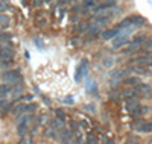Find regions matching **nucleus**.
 Masks as SVG:
<instances>
[{
  "instance_id": "1",
  "label": "nucleus",
  "mask_w": 152,
  "mask_h": 144,
  "mask_svg": "<svg viewBox=\"0 0 152 144\" xmlns=\"http://www.w3.org/2000/svg\"><path fill=\"white\" fill-rule=\"evenodd\" d=\"M0 79H2V82H6V84L14 85V84L23 81L21 70H20V68H9V70H5L2 74H0Z\"/></svg>"
},
{
  "instance_id": "2",
  "label": "nucleus",
  "mask_w": 152,
  "mask_h": 144,
  "mask_svg": "<svg viewBox=\"0 0 152 144\" xmlns=\"http://www.w3.org/2000/svg\"><path fill=\"white\" fill-rule=\"evenodd\" d=\"M15 58V52H14V46L9 44L8 41L0 44V59H6V61H14Z\"/></svg>"
},
{
  "instance_id": "3",
  "label": "nucleus",
  "mask_w": 152,
  "mask_h": 144,
  "mask_svg": "<svg viewBox=\"0 0 152 144\" xmlns=\"http://www.w3.org/2000/svg\"><path fill=\"white\" fill-rule=\"evenodd\" d=\"M122 31L117 28H110V29H104V31H100V35H99V38H100V41H111L113 38H116L119 33H120Z\"/></svg>"
},
{
  "instance_id": "4",
  "label": "nucleus",
  "mask_w": 152,
  "mask_h": 144,
  "mask_svg": "<svg viewBox=\"0 0 152 144\" xmlns=\"http://www.w3.org/2000/svg\"><path fill=\"white\" fill-rule=\"evenodd\" d=\"M113 49H122V47H125V46H129V43H131V40L128 38V33H123V35H117L116 38H113Z\"/></svg>"
},
{
  "instance_id": "5",
  "label": "nucleus",
  "mask_w": 152,
  "mask_h": 144,
  "mask_svg": "<svg viewBox=\"0 0 152 144\" xmlns=\"http://www.w3.org/2000/svg\"><path fill=\"white\" fill-rule=\"evenodd\" d=\"M58 137H61V138H59V141H61V143H72V141H73V138H72V137H73V130L61 127V129H59Z\"/></svg>"
},
{
  "instance_id": "6",
  "label": "nucleus",
  "mask_w": 152,
  "mask_h": 144,
  "mask_svg": "<svg viewBox=\"0 0 152 144\" xmlns=\"http://www.w3.org/2000/svg\"><path fill=\"white\" fill-rule=\"evenodd\" d=\"M23 91H24V81H20V82L12 85L11 94H12V97H14V99H20L21 94H23Z\"/></svg>"
},
{
  "instance_id": "7",
  "label": "nucleus",
  "mask_w": 152,
  "mask_h": 144,
  "mask_svg": "<svg viewBox=\"0 0 152 144\" xmlns=\"http://www.w3.org/2000/svg\"><path fill=\"white\" fill-rule=\"evenodd\" d=\"M29 123L28 121H24V120H20L18 121V124H17V135L18 137H26L28 135V132H29Z\"/></svg>"
},
{
  "instance_id": "8",
  "label": "nucleus",
  "mask_w": 152,
  "mask_h": 144,
  "mask_svg": "<svg viewBox=\"0 0 152 144\" xmlns=\"http://www.w3.org/2000/svg\"><path fill=\"white\" fill-rule=\"evenodd\" d=\"M111 17H107L105 14H100V15H94L93 17V21L97 24V26H100V28H105V26H108L110 23H111Z\"/></svg>"
},
{
  "instance_id": "9",
  "label": "nucleus",
  "mask_w": 152,
  "mask_h": 144,
  "mask_svg": "<svg viewBox=\"0 0 152 144\" xmlns=\"http://www.w3.org/2000/svg\"><path fill=\"white\" fill-rule=\"evenodd\" d=\"M129 21H131V26L135 29H140L146 24V20L142 15H129Z\"/></svg>"
},
{
  "instance_id": "10",
  "label": "nucleus",
  "mask_w": 152,
  "mask_h": 144,
  "mask_svg": "<svg viewBox=\"0 0 152 144\" xmlns=\"http://www.w3.org/2000/svg\"><path fill=\"white\" fill-rule=\"evenodd\" d=\"M129 62L137 64V65H151L152 64V58L151 56H135V58H131Z\"/></svg>"
},
{
  "instance_id": "11",
  "label": "nucleus",
  "mask_w": 152,
  "mask_h": 144,
  "mask_svg": "<svg viewBox=\"0 0 152 144\" xmlns=\"http://www.w3.org/2000/svg\"><path fill=\"white\" fill-rule=\"evenodd\" d=\"M148 33L146 32H140V33H138V35H135L134 38H132V40H131V44H135V46H143L145 43H146V40H148Z\"/></svg>"
},
{
  "instance_id": "12",
  "label": "nucleus",
  "mask_w": 152,
  "mask_h": 144,
  "mask_svg": "<svg viewBox=\"0 0 152 144\" xmlns=\"http://www.w3.org/2000/svg\"><path fill=\"white\" fill-rule=\"evenodd\" d=\"M140 102H138V99H135V97H131V99H126V105H125V108H126V111L128 112H132L134 109H137L138 106H140Z\"/></svg>"
},
{
  "instance_id": "13",
  "label": "nucleus",
  "mask_w": 152,
  "mask_h": 144,
  "mask_svg": "<svg viewBox=\"0 0 152 144\" xmlns=\"http://www.w3.org/2000/svg\"><path fill=\"white\" fill-rule=\"evenodd\" d=\"M88 24L87 21H78L75 24V28H73V32L76 33V35H81V33H85L87 32V29H88Z\"/></svg>"
},
{
  "instance_id": "14",
  "label": "nucleus",
  "mask_w": 152,
  "mask_h": 144,
  "mask_svg": "<svg viewBox=\"0 0 152 144\" xmlns=\"http://www.w3.org/2000/svg\"><path fill=\"white\" fill-rule=\"evenodd\" d=\"M122 84L123 85H126V87H135V85H138V84H142V79L138 76H131V77H123V81H122Z\"/></svg>"
},
{
  "instance_id": "15",
  "label": "nucleus",
  "mask_w": 152,
  "mask_h": 144,
  "mask_svg": "<svg viewBox=\"0 0 152 144\" xmlns=\"http://www.w3.org/2000/svg\"><path fill=\"white\" fill-rule=\"evenodd\" d=\"M11 91H12V85H11V84H6V82L0 84V97H6V96H9V94H11Z\"/></svg>"
},
{
  "instance_id": "16",
  "label": "nucleus",
  "mask_w": 152,
  "mask_h": 144,
  "mask_svg": "<svg viewBox=\"0 0 152 144\" xmlns=\"http://www.w3.org/2000/svg\"><path fill=\"white\" fill-rule=\"evenodd\" d=\"M18 100H20V99H15V100H12V102H8V103L5 105V106H3L2 109H0V114H2V115H6L8 112H11V111H12V108L15 106V103H17Z\"/></svg>"
},
{
  "instance_id": "17",
  "label": "nucleus",
  "mask_w": 152,
  "mask_h": 144,
  "mask_svg": "<svg viewBox=\"0 0 152 144\" xmlns=\"http://www.w3.org/2000/svg\"><path fill=\"white\" fill-rule=\"evenodd\" d=\"M11 112L14 114L15 117H20V115H23V114H26V105H24V103H20V105H17L15 108H12Z\"/></svg>"
},
{
  "instance_id": "18",
  "label": "nucleus",
  "mask_w": 152,
  "mask_h": 144,
  "mask_svg": "<svg viewBox=\"0 0 152 144\" xmlns=\"http://www.w3.org/2000/svg\"><path fill=\"white\" fill-rule=\"evenodd\" d=\"M122 97H125V100L131 99V97H137V93L134 88H125V89H122Z\"/></svg>"
},
{
  "instance_id": "19",
  "label": "nucleus",
  "mask_w": 152,
  "mask_h": 144,
  "mask_svg": "<svg viewBox=\"0 0 152 144\" xmlns=\"http://www.w3.org/2000/svg\"><path fill=\"white\" fill-rule=\"evenodd\" d=\"M49 126L52 127V129H56V130H59L62 126H64V123H62L59 119H50V120H49Z\"/></svg>"
},
{
  "instance_id": "20",
  "label": "nucleus",
  "mask_w": 152,
  "mask_h": 144,
  "mask_svg": "<svg viewBox=\"0 0 152 144\" xmlns=\"http://www.w3.org/2000/svg\"><path fill=\"white\" fill-rule=\"evenodd\" d=\"M44 137H47V138H50V140H56V137H58L56 129H52V127L49 126V127L44 130Z\"/></svg>"
},
{
  "instance_id": "21",
  "label": "nucleus",
  "mask_w": 152,
  "mask_h": 144,
  "mask_svg": "<svg viewBox=\"0 0 152 144\" xmlns=\"http://www.w3.org/2000/svg\"><path fill=\"white\" fill-rule=\"evenodd\" d=\"M55 115H56V119H59L62 123H66V121H67V114H66V111L56 109V111H55Z\"/></svg>"
},
{
  "instance_id": "22",
  "label": "nucleus",
  "mask_w": 152,
  "mask_h": 144,
  "mask_svg": "<svg viewBox=\"0 0 152 144\" xmlns=\"http://www.w3.org/2000/svg\"><path fill=\"white\" fill-rule=\"evenodd\" d=\"M12 67V61H6V59H0V70H9Z\"/></svg>"
},
{
  "instance_id": "23",
  "label": "nucleus",
  "mask_w": 152,
  "mask_h": 144,
  "mask_svg": "<svg viewBox=\"0 0 152 144\" xmlns=\"http://www.w3.org/2000/svg\"><path fill=\"white\" fill-rule=\"evenodd\" d=\"M82 8H87V9H93L96 6V0H84V2L81 3Z\"/></svg>"
},
{
  "instance_id": "24",
  "label": "nucleus",
  "mask_w": 152,
  "mask_h": 144,
  "mask_svg": "<svg viewBox=\"0 0 152 144\" xmlns=\"http://www.w3.org/2000/svg\"><path fill=\"white\" fill-rule=\"evenodd\" d=\"M0 24H3L2 28L5 29V28H8V24H9V17L8 15H5L3 12H0Z\"/></svg>"
},
{
  "instance_id": "25",
  "label": "nucleus",
  "mask_w": 152,
  "mask_h": 144,
  "mask_svg": "<svg viewBox=\"0 0 152 144\" xmlns=\"http://www.w3.org/2000/svg\"><path fill=\"white\" fill-rule=\"evenodd\" d=\"M12 40V33L9 32H0V43H5V41H9Z\"/></svg>"
},
{
  "instance_id": "26",
  "label": "nucleus",
  "mask_w": 152,
  "mask_h": 144,
  "mask_svg": "<svg viewBox=\"0 0 152 144\" xmlns=\"http://www.w3.org/2000/svg\"><path fill=\"white\" fill-rule=\"evenodd\" d=\"M122 97V91H117V89H113L110 93V99L111 100H119Z\"/></svg>"
},
{
  "instance_id": "27",
  "label": "nucleus",
  "mask_w": 152,
  "mask_h": 144,
  "mask_svg": "<svg viewBox=\"0 0 152 144\" xmlns=\"http://www.w3.org/2000/svg\"><path fill=\"white\" fill-rule=\"evenodd\" d=\"M114 62H116V59H114V58H107V59L102 61V65H104V67H107V68H110V67H113V65H114Z\"/></svg>"
},
{
  "instance_id": "28",
  "label": "nucleus",
  "mask_w": 152,
  "mask_h": 144,
  "mask_svg": "<svg viewBox=\"0 0 152 144\" xmlns=\"http://www.w3.org/2000/svg\"><path fill=\"white\" fill-rule=\"evenodd\" d=\"M37 109H38V105H37V103H29V105H26V114L34 112V111H37Z\"/></svg>"
},
{
  "instance_id": "29",
  "label": "nucleus",
  "mask_w": 152,
  "mask_h": 144,
  "mask_svg": "<svg viewBox=\"0 0 152 144\" xmlns=\"http://www.w3.org/2000/svg\"><path fill=\"white\" fill-rule=\"evenodd\" d=\"M142 49H143V50H152V38H148L146 43L142 46Z\"/></svg>"
},
{
  "instance_id": "30",
  "label": "nucleus",
  "mask_w": 152,
  "mask_h": 144,
  "mask_svg": "<svg viewBox=\"0 0 152 144\" xmlns=\"http://www.w3.org/2000/svg\"><path fill=\"white\" fill-rule=\"evenodd\" d=\"M47 23H49V21H47V18H44V17H41V18H38V20H37V24L40 26V28H46Z\"/></svg>"
},
{
  "instance_id": "31",
  "label": "nucleus",
  "mask_w": 152,
  "mask_h": 144,
  "mask_svg": "<svg viewBox=\"0 0 152 144\" xmlns=\"http://www.w3.org/2000/svg\"><path fill=\"white\" fill-rule=\"evenodd\" d=\"M70 43H72L73 46H79V44H81L82 41H81V38H79V35H76V36H73V38H72V41H70Z\"/></svg>"
},
{
  "instance_id": "32",
  "label": "nucleus",
  "mask_w": 152,
  "mask_h": 144,
  "mask_svg": "<svg viewBox=\"0 0 152 144\" xmlns=\"http://www.w3.org/2000/svg\"><path fill=\"white\" fill-rule=\"evenodd\" d=\"M96 135H93V134H90V135H87V143H99V140L97 138H94Z\"/></svg>"
},
{
  "instance_id": "33",
  "label": "nucleus",
  "mask_w": 152,
  "mask_h": 144,
  "mask_svg": "<svg viewBox=\"0 0 152 144\" xmlns=\"http://www.w3.org/2000/svg\"><path fill=\"white\" fill-rule=\"evenodd\" d=\"M70 127H72V130H76V132H78V129H79V123L78 121H70Z\"/></svg>"
},
{
  "instance_id": "34",
  "label": "nucleus",
  "mask_w": 152,
  "mask_h": 144,
  "mask_svg": "<svg viewBox=\"0 0 152 144\" xmlns=\"http://www.w3.org/2000/svg\"><path fill=\"white\" fill-rule=\"evenodd\" d=\"M62 103H66V105H73V97H70V96L64 97V99H62Z\"/></svg>"
},
{
  "instance_id": "35",
  "label": "nucleus",
  "mask_w": 152,
  "mask_h": 144,
  "mask_svg": "<svg viewBox=\"0 0 152 144\" xmlns=\"http://www.w3.org/2000/svg\"><path fill=\"white\" fill-rule=\"evenodd\" d=\"M32 99H34L32 94H26V96H21V97H20V100H26V102H31Z\"/></svg>"
},
{
  "instance_id": "36",
  "label": "nucleus",
  "mask_w": 152,
  "mask_h": 144,
  "mask_svg": "<svg viewBox=\"0 0 152 144\" xmlns=\"http://www.w3.org/2000/svg\"><path fill=\"white\" fill-rule=\"evenodd\" d=\"M8 5L5 3V2H0V12H5V11H8Z\"/></svg>"
},
{
  "instance_id": "37",
  "label": "nucleus",
  "mask_w": 152,
  "mask_h": 144,
  "mask_svg": "<svg viewBox=\"0 0 152 144\" xmlns=\"http://www.w3.org/2000/svg\"><path fill=\"white\" fill-rule=\"evenodd\" d=\"M8 103V100L5 99V97H0V109H2L3 106H5V105Z\"/></svg>"
},
{
  "instance_id": "38",
  "label": "nucleus",
  "mask_w": 152,
  "mask_h": 144,
  "mask_svg": "<svg viewBox=\"0 0 152 144\" xmlns=\"http://www.w3.org/2000/svg\"><path fill=\"white\" fill-rule=\"evenodd\" d=\"M43 3H44L43 0H34V5H35V6H41Z\"/></svg>"
},
{
  "instance_id": "39",
  "label": "nucleus",
  "mask_w": 152,
  "mask_h": 144,
  "mask_svg": "<svg viewBox=\"0 0 152 144\" xmlns=\"http://www.w3.org/2000/svg\"><path fill=\"white\" fill-rule=\"evenodd\" d=\"M148 56H151V58H152V50H149V53H148Z\"/></svg>"
}]
</instances>
